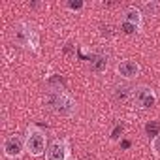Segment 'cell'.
Listing matches in <instances>:
<instances>
[{"label": "cell", "mask_w": 160, "mask_h": 160, "mask_svg": "<svg viewBox=\"0 0 160 160\" xmlns=\"http://www.w3.org/2000/svg\"><path fill=\"white\" fill-rule=\"evenodd\" d=\"M122 23H128V25H134L138 28H141L143 25V12L136 6H130L122 12Z\"/></svg>", "instance_id": "8"}, {"label": "cell", "mask_w": 160, "mask_h": 160, "mask_svg": "<svg viewBox=\"0 0 160 160\" xmlns=\"http://www.w3.org/2000/svg\"><path fill=\"white\" fill-rule=\"evenodd\" d=\"M151 149H152V152H154V154H158V156H160V134H158V136H154V138L151 139Z\"/></svg>", "instance_id": "11"}, {"label": "cell", "mask_w": 160, "mask_h": 160, "mask_svg": "<svg viewBox=\"0 0 160 160\" xmlns=\"http://www.w3.org/2000/svg\"><path fill=\"white\" fill-rule=\"evenodd\" d=\"M45 160H70V141L66 138L51 141L45 151Z\"/></svg>", "instance_id": "6"}, {"label": "cell", "mask_w": 160, "mask_h": 160, "mask_svg": "<svg viewBox=\"0 0 160 160\" xmlns=\"http://www.w3.org/2000/svg\"><path fill=\"white\" fill-rule=\"evenodd\" d=\"M13 40H15L17 45H21L25 49H30L34 53L40 51V34L34 28V25H30L27 21L15 23V27H13Z\"/></svg>", "instance_id": "1"}, {"label": "cell", "mask_w": 160, "mask_h": 160, "mask_svg": "<svg viewBox=\"0 0 160 160\" xmlns=\"http://www.w3.org/2000/svg\"><path fill=\"white\" fill-rule=\"evenodd\" d=\"M115 72H117V75H119V77H122V79H124V81H132V79H136V77L141 73V66H139V62H138V60L124 58V60H121V62L117 64Z\"/></svg>", "instance_id": "7"}, {"label": "cell", "mask_w": 160, "mask_h": 160, "mask_svg": "<svg viewBox=\"0 0 160 160\" xmlns=\"http://www.w3.org/2000/svg\"><path fill=\"white\" fill-rule=\"evenodd\" d=\"M132 94H134V89H130L126 83L115 85V89H113V96L117 102H126L128 98H132Z\"/></svg>", "instance_id": "9"}, {"label": "cell", "mask_w": 160, "mask_h": 160, "mask_svg": "<svg viewBox=\"0 0 160 160\" xmlns=\"http://www.w3.org/2000/svg\"><path fill=\"white\" fill-rule=\"evenodd\" d=\"M49 104H51V109H53L57 115H60V117H72V115L77 111V102H75L68 92H64V91L55 92V94L51 96Z\"/></svg>", "instance_id": "3"}, {"label": "cell", "mask_w": 160, "mask_h": 160, "mask_svg": "<svg viewBox=\"0 0 160 160\" xmlns=\"http://www.w3.org/2000/svg\"><path fill=\"white\" fill-rule=\"evenodd\" d=\"M132 100H134V104H136L139 109L149 111V109H152V108L156 106L158 96H156L154 89H151L149 85H139V87H136V89H134Z\"/></svg>", "instance_id": "4"}, {"label": "cell", "mask_w": 160, "mask_h": 160, "mask_svg": "<svg viewBox=\"0 0 160 160\" xmlns=\"http://www.w3.org/2000/svg\"><path fill=\"white\" fill-rule=\"evenodd\" d=\"M25 145H27V152L30 154V156H42V154H45V151H47V134L40 128V126H36V124H30L28 128H27V134H25Z\"/></svg>", "instance_id": "2"}, {"label": "cell", "mask_w": 160, "mask_h": 160, "mask_svg": "<svg viewBox=\"0 0 160 160\" xmlns=\"http://www.w3.org/2000/svg\"><path fill=\"white\" fill-rule=\"evenodd\" d=\"M158 126H160L158 122H152V124H147V132H151V130H156Z\"/></svg>", "instance_id": "14"}, {"label": "cell", "mask_w": 160, "mask_h": 160, "mask_svg": "<svg viewBox=\"0 0 160 160\" xmlns=\"http://www.w3.org/2000/svg\"><path fill=\"white\" fill-rule=\"evenodd\" d=\"M2 151L4 156L10 160H17L27 152V145H25V138L21 136H8L2 143Z\"/></svg>", "instance_id": "5"}, {"label": "cell", "mask_w": 160, "mask_h": 160, "mask_svg": "<svg viewBox=\"0 0 160 160\" xmlns=\"http://www.w3.org/2000/svg\"><path fill=\"white\" fill-rule=\"evenodd\" d=\"M139 10H141V8H139ZM143 10H147V12H151V13H154V12L158 10V4H156V2H151V4H145V6H143ZM143 10H141V12H143Z\"/></svg>", "instance_id": "13"}, {"label": "cell", "mask_w": 160, "mask_h": 160, "mask_svg": "<svg viewBox=\"0 0 160 160\" xmlns=\"http://www.w3.org/2000/svg\"><path fill=\"white\" fill-rule=\"evenodd\" d=\"M66 8L70 10V12H81L83 8H85V2H81V0H77V2H72V0H70V2H66Z\"/></svg>", "instance_id": "10"}, {"label": "cell", "mask_w": 160, "mask_h": 160, "mask_svg": "<svg viewBox=\"0 0 160 160\" xmlns=\"http://www.w3.org/2000/svg\"><path fill=\"white\" fill-rule=\"evenodd\" d=\"M121 28H122V32H124V34H134L136 30H139L138 27H134V25H128V23H121Z\"/></svg>", "instance_id": "12"}]
</instances>
